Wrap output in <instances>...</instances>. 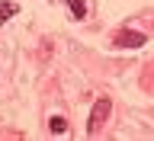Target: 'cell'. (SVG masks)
Masks as SVG:
<instances>
[{"label":"cell","mask_w":154,"mask_h":141,"mask_svg":"<svg viewBox=\"0 0 154 141\" xmlns=\"http://www.w3.org/2000/svg\"><path fill=\"white\" fill-rule=\"evenodd\" d=\"M109 109H112V103H109L106 96L93 103V112H90V122H87V135H96L100 128H103V122L109 119Z\"/></svg>","instance_id":"obj_1"},{"label":"cell","mask_w":154,"mask_h":141,"mask_svg":"<svg viewBox=\"0 0 154 141\" xmlns=\"http://www.w3.org/2000/svg\"><path fill=\"white\" fill-rule=\"evenodd\" d=\"M16 13H19V7H16V3L3 0V3H0V26H3V23H7L10 16H16Z\"/></svg>","instance_id":"obj_3"},{"label":"cell","mask_w":154,"mask_h":141,"mask_svg":"<svg viewBox=\"0 0 154 141\" xmlns=\"http://www.w3.org/2000/svg\"><path fill=\"white\" fill-rule=\"evenodd\" d=\"M116 45H122V48H138V45H144V35H141V32H119Z\"/></svg>","instance_id":"obj_2"},{"label":"cell","mask_w":154,"mask_h":141,"mask_svg":"<svg viewBox=\"0 0 154 141\" xmlns=\"http://www.w3.org/2000/svg\"><path fill=\"white\" fill-rule=\"evenodd\" d=\"M48 128H51L55 135H64L67 132V122L61 119V115H51V119H48Z\"/></svg>","instance_id":"obj_5"},{"label":"cell","mask_w":154,"mask_h":141,"mask_svg":"<svg viewBox=\"0 0 154 141\" xmlns=\"http://www.w3.org/2000/svg\"><path fill=\"white\" fill-rule=\"evenodd\" d=\"M67 10L74 13V19H84L87 16V3H84V0H67Z\"/></svg>","instance_id":"obj_4"}]
</instances>
